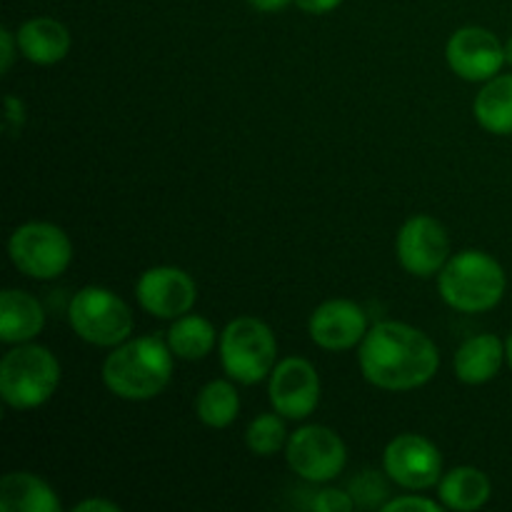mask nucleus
I'll return each instance as SVG.
<instances>
[{"mask_svg":"<svg viewBox=\"0 0 512 512\" xmlns=\"http://www.w3.org/2000/svg\"><path fill=\"white\" fill-rule=\"evenodd\" d=\"M493 495L490 478L480 468L473 465H460L445 473L438 483V498L443 508L458 512L480 510Z\"/></svg>","mask_w":512,"mask_h":512,"instance_id":"6ab92c4d","label":"nucleus"},{"mask_svg":"<svg viewBox=\"0 0 512 512\" xmlns=\"http://www.w3.org/2000/svg\"><path fill=\"white\" fill-rule=\"evenodd\" d=\"M250 5H253L255 10H260V13H278V10H283L285 5H290L293 0H248Z\"/></svg>","mask_w":512,"mask_h":512,"instance_id":"7c9ffc66","label":"nucleus"},{"mask_svg":"<svg viewBox=\"0 0 512 512\" xmlns=\"http://www.w3.org/2000/svg\"><path fill=\"white\" fill-rule=\"evenodd\" d=\"M270 403L285 420H305L320 405V375L305 358H283L270 373Z\"/></svg>","mask_w":512,"mask_h":512,"instance_id":"9b49d317","label":"nucleus"},{"mask_svg":"<svg viewBox=\"0 0 512 512\" xmlns=\"http://www.w3.org/2000/svg\"><path fill=\"white\" fill-rule=\"evenodd\" d=\"M68 320L80 340L98 348H115L125 343L135 328L133 310L113 290L88 285L78 290L68 305Z\"/></svg>","mask_w":512,"mask_h":512,"instance_id":"423d86ee","label":"nucleus"},{"mask_svg":"<svg viewBox=\"0 0 512 512\" xmlns=\"http://www.w3.org/2000/svg\"><path fill=\"white\" fill-rule=\"evenodd\" d=\"M505 358H508V365L512 370V333L508 335V340H505Z\"/></svg>","mask_w":512,"mask_h":512,"instance_id":"2f4dec72","label":"nucleus"},{"mask_svg":"<svg viewBox=\"0 0 512 512\" xmlns=\"http://www.w3.org/2000/svg\"><path fill=\"white\" fill-rule=\"evenodd\" d=\"M25 128V103L15 95H5V130L10 138Z\"/></svg>","mask_w":512,"mask_h":512,"instance_id":"bb28decb","label":"nucleus"},{"mask_svg":"<svg viewBox=\"0 0 512 512\" xmlns=\"http://www.w3.org/2000/svg\"><path fill=\"white\" fill-rule=\"evenodd\" d=\"M383 468L393 483L405 490H428L443 478V455L433 440L415 433H403L388 443Z\"/></svg>","mask_w":512,"mask_h":512,"instance_id":"1a4fd4ad","label":"nucleus"},{"mask_svg":"<svg viewBox=\"0 0 512 512\" xmlns=\"http://www.w3.org/2000/svg\"><path fill=\"white\" fill-rule=\"evenodd\" d=\"M340 3H343V0H295V5L308 15H325L330 13V10L338 8Z\"/></svg>","mask_w":512,"mask_h":512,"instance_id":"c85d7f7f","label":"nucleus"},{"mask_svg":"<svg viewBox=\"0 0 512 512\" xmlns=\"http://www.w3.org/2000/svg\"><path fill=\"white\" fill-rule=\"evenodd\" d=\"M240 413V395L228 380H210L195 398V415L203 425L223 430L235 423Z\"/></svg>","mask_w":512,"mask_h":512,"instance_id":"4be33fe9","label":"nucleus"},{"mask_svg":"<svg viewBox=\"0 0 512 512\" xmlns=\"http://www.w3.org/2000/svg\"><path fill=\"white\" fill-rule=\"evenodd\" d=\"M310 510L315 512H353L355 500L350 493H343V490H320V493L313 495L310 500Z\"/></svg>","mask_w":512,"mask_h":512,"instance_id":"393cba45","label":"nucleus"},{"mask_svg":"<svg viewBox=\"0 0 512 512\" xmlns=\"http://www.w3.org/2000/svg\"><path fill=\"white\" fill-rule=\"evenodd\" d=\"M278 343L268 323L243 315L225 325L220 335V365L230 380L240 385H258L278 363Z\"/></svg>","mask_w":512,"mask_h":512,"instance_id":"39448f33","label":"nucleus"},{"mask_svg":"<svg viewBox=\"0 0 512 512\" xmlns=\"http://www.w3.org/2000/svg\"><path fill=\"white\" fill-rule=\"evenodd\" d=\"M173 358L168 340H160L158 335L125 340L105 358L103 383L115 398L133 403L153 400L173 378Z\"/></svg>","mask_w":512,"mask_h":512,"instance_id":"f03ea898","label":"nucleus"},{"mask_svg":"<svg viewBox=\"0 0 512 512\" xmlns=\"http://www.w3.org/2000/svg\"><path fill=\"white\" fill-rule=\"evenodd\" d=\"M45 328V310L35 295L8 288L0 293V340L5 345L30 343Z\"/></svg>","mask_w":512,"mask_h":512,"instance_id":"2eb2a0df","label":"nucleus"},{"mask_svg":"<svg viewBox=\"0 0 512 512\" xmlns=\"http://www.w3.org/2000/svg\"><path fill=\"white\" fill-rule=\"evenodd\" d=\"M10 263L33 280H55L73 260V243L63 228L33 220L13 230L8 240Z\"/></svg>","mask_w":512,"mask_h":512,"instance_id":"0eeeda50","label":"nucleus"},{"mask_svg":"<svg viewBox=\"0 0 512 512\" xmlns=\"http://www.w3.org/2000/svg\"><path fill=\"white\" fill-rule=\"evenodd\" d=\"M445 58L455 75L470 83H488L490 78L503 70L505 65V45L498 35L490 33L480 25H468L450 35Z\"/></svg>","mask_w":512,"mask_h":512,"instance_id":"ddd939ff","label":"nucleus"},{"mask_svg":"<svg viewBox=\"0 0 512 512\" xmlns=\"http://www.w3.org/2000/svg\"><path fill=\"white\" fill-rule=\"evenodd\" d=\"M480 128L493 135H512V73L495 75L480 88L473 103Z\"/></svg>","mask_w":512,"mask_h":512,"instance_id":"aec40b11","label":"nucleus"},{"mask_svg":"<svg viewBox=\"0 0 512 512\" xmlns=\"http://www.w3.org/2000/svg\"><path fill=\"white\" fill-rule=\"evenodd\" d=\"M360 370L380 390L405 393L435 378L440 353L423 330L398 320L373 325L360 343Z\"/></svg>","mask_w":512,"mask_h":512,"instance_id":"f257e3e1","label":"nucleus"},{"mask_svg":"<svg viewBox=\"0 0 512 512\" xmlns=\"http://www.w3.org/2000/svg\"><path fill=\"white\" fill-rule=\"evenodd\" d=\"M60 500L33 473H5L0 478V512H58Z\"/></svg>","mask_w":512,"mask_h":512,"instance_id":"a211bd4d","label":"nucleus"},{"mask_svg":"<svg viewBox=\"0 0 512 512\" xmlns=\"http://www.w3.org/2000/svg\"><path fill=\"white\" fill-rule=\"evenodd\" d=\"M505 63H508L512 68V38L508 40V43H505Z\"/></svg>","mask_w":512,"mask_h":512,"instance_id":"473e14b6","label":"nucleus"},{"mask_svg":"<svg viewBox=\"0 0 512 512\" xmlns=\"http://www.w3.org/2000/svg\"><path fill=\"white\" fill-rule=\"evenodd\" d=\"M505 343L493 333L468 338L455 350L453 368L460 383L485 385L500 373L505 363Z\"/></svg>","mask_w":512,"mask_h":512,"instance_id":"dca6fc26","label":"nucleus"},{"mask_svg":"<svg viewBox=\"0 0 512 512\" xmlns=\"http://www.w3.org/2000/svg\"><path fill=\"white\" fill-rule=\"evenodd\" d=\"M308 330L318 348L340 353V350H350L363 343L370 328L368 318H365L363 308L358 303L338 298L325 300L313 310Z\"/></svg>","mask_w":512,"mask_h":512,"instance_id":"4468645a","label":"nucleus"},{"mask_svg":"<svg viewBox=\"0 0 512 512\" xmlns=\"http://www.w3.org/2000/svg\"><path fill=\"white\" fill-rule=\"evenodd\" d=\"M135 298L140 308L160 320H178L188 315L198 300L195 280L175 265H155L138 278Z\"/></svg>","mask_w":512,"mask_h":512,"instance_id":"9d476101","label":"nucleus"},{"mask_svg":"<svg viewBox=\"0 0 512 512\" xmlns=\"http://www.w3.org/2000/svg\"><path fill=\"white\" fill-rule=\"evenodd\" d=\"M505 285V270L493 255L483 250H463L440 270L438 293L460 313H485L503 300Z\"/></svg>","mask_w":512,"mask_h":512,"instance_id":"7ed1b4c3","label":"nucleus"},{"mask_svg":"<svg viewBox=\"0 0 512 512\" xmlns=\"http://www.w3.org/2000/svg\"><path fill=\"white\" fill-rule=\"evenodd\" d=\"M168 345L175 358L203 360L218 345V330L203 315H180L168 330Z\"/></svg>","mask_w":512,"mask_h":512,"instance_id":"412c9836","label":"nucleus"},{"mask_svg":"<svg viewBox=\"0 0 512 512\" xmlns=\"http://www.w3.org/2000/svg\"><path fill=\"white\" fill-rule=\"evenodd\" d=\"M18 48L35 65H55L68 55L70 33L55 18H30L18 28Z\"/></svg>","mask_w":512,"mask_h":512,"instance_id":"f3484780","label":"nucleus"},{"mask_svg":"<svg viewBox=\"0 0 512 512\" xmlns=\"http://www.w3.org/2000/svg\"><path fill=\"white\" fill-rule=\"evenodd\" d=\"M120 508L110 500H100V498H90L83 500V503L73 505V512H118Z\"/></svg>","mask_w":512,"mask_h":512,"instance_id":"c756f323","label":"nucleus"},{"mask_svg":"<svg viewBox=\"0 0 512 512\" xmlns=\"http://www.w3.org/2000/svg\"><path fill=\"white\" fill-rule=\"evenodd\" d=\"M245 443H248L250 453L260 455V458H270V455L280 453V450L288 445V430H285L283 415H258V418L248 425V430H245Z\"/></svg>","mask_w":512,"mask_h":512,"instance_id":"5701e85b","label":"nucleus"},{"mask_svg":"<svg viewBox=\"0 0 512 512\" xmlns=\"http://www.w3.org/2000/svg\"><path fill=\"white\" fill-rule=\"evenodd\" d=\"M290 470L308 483H330L348 463V448L335 430L325 425H305L295 430L285 445Z\"/></svg>","mask_w":512,"mask_h":512,"instance_id":"6e6552de","label":"nucleus"},{"mask_svg":"<svg viewBox=\"0 0 512 512\" xmlns=\"http://www.w3.org/2000/svg\"><path fill=\"white\" fill-rule=\"evenodd\" d=\"M60 385V363L48 348L20 343L0 360V395L15 410L48 403Z\"/></svg>","mask_w":512,"mask_h":512,"instance_id":"20e7f679","label":"nucleus"},{"mask_svg":"<svg viewBox=\"0 0 512 512\" xmlns=\"http://www.w3.org/2000/svg\"><path fill=\"white\" fill-rule=\"evenodd\" d=\"M20 53L18 48V35L13 30L3 28L0 30V73H8L15 63V55Z\"/></svg>","mask_w":512,"mask_h":512,"instance_id":"cd10ccee","label":"nucleus"},{"mask_svg":"<svg viewBox=\"0 0 512 512\" xmlns=\"http://www.w3.org/2000/svg\"><path fill=\"white\" fill-rule=\"evenodd\" d=\"M398 263L415 278H430L440 273L450 260V238L443 225L430 215H415L405 220L395 240Z\"/></svg>","mask_w":512,"mask_h":512,"instance_id":"f8f14e48","label":"nucleus"},{"mask_svg":"<svg viewBox=\"0 0 512 512\" xmlns=\"http://www.w3.org/2000/svg\"><path fill=\"white\" fill-rule=\"evenodd\" d=\"M350 495L360 508H383L388 503V483L375 470H365L350 483Z\"/></svg>","mask_w":512,"mask_h":512,"instance_id":"b1692460","label":"nucleus"},{"mask_svg":"<svg viewBox=\"0 0 512 512\" xmlns=\"http://www.w3.org/2000/svg\"><path fill=\"white\" fill-rule=\"evenodd\" d=\"M443 508V503H435V500H428V498H420V495H403V498H395V500H388V503L383 505V512H440Z\"/></svg>","mask_w":512,"mask_h":512,"instance_id":"a878e982","label":"nucleus"}]
</instances>
